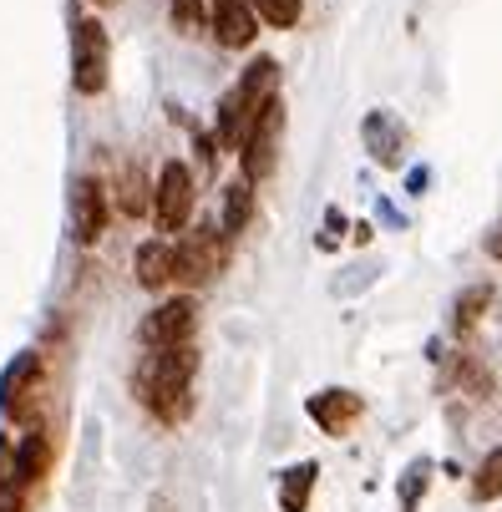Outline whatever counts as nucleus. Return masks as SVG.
I'll list each match as a JSON object with an SVG mask.
<instances>
[{"label":"nucleus","instance_id":"1a4fd4ad","mask_svg":"<svg viewBox=\"0 0 502 512\" xmlns=\"http://www.w3.org/2000/svg\"><path fill=\"white\" fill-rule=\"evenodd\" d=\"M36 381H41V355H36V350H21V355L6 365V376H0V411L21 416V406H26V396L36 391Z\"/></svg>","mask_w":502,"mask_h":512},{"label":"nucleus","instance_id":"b1692460","mask_svg":"<svg viewBox=\"0 0 502 512\" xmlns=\"http://www.w3.org/2000/svg\"><path fill=\"white\" fill-rule=\"evenodd\" d=\"M97 6H107V0H97Z\"/></svg>","mask_w":502,"mask_h":512},{"label":"nucleus","instance_id":"4be33fe9","mask_svg":"<svg viewBox=\"0 0 502 512\" xmlns=\"http://www.w3.org/2000/svg\"><path fill=\"white\" fill-rule=\"evenodd\" d=\"M11 487H16V452L0 442V497H11Z\"/></svg>","mask_w":502,"mask_h":512},{"label":"nucleus","instance_id":"0eeeda50","mask_svg":"<svg viewBox=\"0 0 502 512\" xmlns=\"http://www.w3.org/2000/svg\"><path fill=\"white\" fill-rule=\"evenodd\" d=\"M193 325H198V305L188 295L158 305L148 320H142V340H148L153 350H173V345H188L193 340Z\"/></svg>","mask_w":502,"mask_h":512},{"label":"nucleus","instance_id":"9b49d317","mask_svg":"<svg viewBox=\"0 0 502 512\" xmlns=\"http://www.w3.org/2000/svg\"><path fill=\"white\" fill-rule=\"evenodd\" d=\"M132 269H137V284H142V289H163V284H173V244L148 239V244L137 249Z\"/></svg>","mask_w":502,"mask_h":512},{"label":"nucleus","instance_id":"20e7f679","mask_svg":"<svg viewBox=\"0 0 502 512\" xmlns=\"http://www.w3.org/2000/svg\"><path fill=\"white\" fill-rule=\"evenodd\" d=\"M224 234L219 229H193L183 244H173V279L183 284H208L224 269Z\"/></svg>","mask_w":502,"mask_h":512},{"label":"nucleus","instance_id":"5701e85b","mask_svg":"<svg viewBox=\"0 0 502 512\" xmlns=\"http://www.w3.org/2000/svg\"><path fill=\"white\" fill-rule=\"evenodd\" d=\"M487 254H492V259H502V224L492 229V239H487Z\"/></svg>","mask_w":502,"mask_h":512},{"label":"nucleus","instance_id":"a211bd4d","mask_svg":"<svg viewBox=\"0 0 502 512\" xmlns=\"http://www.w3.org/2000/svg\"><path fill=\"white\" fill-rule=\"evenodd\" d=\"M259 16L269 26H295L300 21V0H259Z\"/></svg>","mask_w":502,"mask_h":512},{"label":"nucleus","instance_id":"2eb2a0df","mask_svg":"<svg viewBox=\"0 0 502 512\" xmlns=\"http://www.w3.org/2000/svg\"><path fill=\"white\" fill-rule=\"evenodd\" d=\"M315 477H320L315 462L290 467V472H284V482H279V507H284V512H305V507H310V487H315Z\"/></svg>","mask_w":502,"mask_h":512},{"label":"nucleus","instance_id":"dca6fc26","mask_svg":"<svg viewBox=\"0 0 502 512\" xmlns=\"http://www.w3.org/2000/svg\"><path fill=\"white\" fill-rule=\"evenodd\" d=\"M366 142H371V158H376V163H386V168L401 163V127H396L386 112L366 122Z\"/></svg>","mask_w":502,"mask_h":512},{"label":"nucleus","instance_id":"6ab92c4d","mask_svg":"<svg viewBox=\"0 0 502 512\" xmlns=\"http://www.w3.org/2000/svg\"><path fill=\"white\" fill-rule=\"evenodd\" d=\"M487 300H492V289L487 284H477V289H467V295L457 300V325H472L482 310H487Z\"/></svg>","mask_w":502,"mask_h":512},{"label":"nucleus","instance_id":"f257e3e1","mask_svg":"<svg viewBox=\"0 0 502 512\" xmlns=\"http://www.w3.org/2000/svg\"><path fill=\"white\" fill-rule=\"evenodd\" d=\"M198 376V350L193 345H173V350H153L137 371V396L148 401L163 421L188 416V386Z\"/></svg>","mask_w":502,"mask_h":512},{"label":"nucleus","instance_id":"393cba45","mask_svg":"<svg viewBox=\"0 0 502 512\" xmlns=\"http://www.w3.org/2000/svg\"><path fill=\"white\" fill-rule=\"evenodd\" d=\"M249 6H259V0H249Z\"/></svg>","mask_w":502,"mask_h":512},{"label":"nucleus","instance_id":"f8f14e48","mask_svg":"<svg viewBox=\"0 0 502 512\" xmlns=\"http://www.w3.org/2000/svg\"><path fill=\"white\" fill-rule=\"evenodd\" d=\"M310 416L325 431H345L355 416H361V396H350V391H320V396H310Z\"/></svg>","mask_w":502,"mask_h":512},{"label":"nucleus","instance_id":"aec40b11","mask_svg":"<svg viewBox=\"0 0 502 512\" xmlns=\"http://www.w3.org/2000/svg\"><path fill=\"white\" fill-rule=\"evenodd\" d=\"M203 6L208 0H173V26L178 31H198L203 26Z\"/></svg>","mask_w":502,"mask_h":512},{"label":"nucleus","instance_id":"6e6552de","mask_svg":"<svg viewBox=\"0 0 502 512\" xmlns=\"http://www.w3.org/2000/svg\"><path fill=\"white\" fill-rule=\"evenodd\" d=\"M102 229H107V188L97 178H77L71 183V239L97 244Z\"/></svg>","mask_w":502,"mask_h":512},{"label":"nucleus","instance_id":"423d86ee","mask_svg":"<svg viewBox=\"0 0 502 512\" xmlns=\"http://www.w3.org/2000/svg\"><path fill=\"white\" fill-rule=\"evenodd\" d=\"M153 218L163 234H178L193 218V173L183 163H163L158 188H153Z\"/></svg>","mask_w":502,"mask_h":512},{"label":"nucleus","instance_id":"4468645a","mask_svg":"<svg viewBox=\"0 0 502 512\" xmlns=\"http://www.w3.org/2000/svg\"><path fill=\"white\" fill-rule=\"evenodd\" d=\"M46 462H51V442H46L41 431H31L26 442L16 447V487H31V482H41Z\"/></svg>","mask_w":502,"mask_h":512},{"label":"nucleus","instance_id":"9d476101","mask_svg":"<svg viewBox=\"0 0 502 512\" xmlns=\"http://www.w3.org/2000/svg\"><path fill=\"white\" fill-rule=\"evenodd\" d=\"M254 31H259V16H254L249 0H213V36L224 46L239 51V46L254 41Z\"/></svg>","mask_w":502,"mask_h":512},{"label":"nucleus","instance_id":"ddd939ff","mask_svg":"<svg viewBox=\"0 0 502 512\" xmlns=\"http://www.w3.org/2000/svg\"><path fill=\"white\" fill-rule=\"evenodd\" d=\"M249 213H254V183H229L224 188V224H219V234L224 239H234V234H244V224H249Z\"/></svg>","mask_w":502,"mask_h":512},{"label":"nucleus","instance_id":"39448f33","mask_svg":"<svg viewBox=\"0 0 502 512\" xmlns=\"http://www.w3.org/2000/svg\"><path fill=\"white\" fill-rule=\"evenodd\" d=\"M279 132H284V107H279V97L254 117V127H249V137H244V183H264L269 173H274V153H279Z\"/></svg>","mask_w":502,"mask_h":512},{"label":"nucleus","instance_id":"7ed1b4c3","mask_svg":"<svg viewBox=\"0 0 502 512\" xmlns=\"http://www.w3.org/2000/svg\"><path fill=\"white\" fill-rule=\"evenodd\" d=\"M107 56H112V46H107L102 21L82 16L77 26H71V87H77L82 97H97L107 87Z\"/></svg>","mask_w":502,"mask_h":512},{"label":"nucleus","instance_id":"f03ea898","mask_svg":"<svg viewBox=\"0 0 502 512\" xmlns=\"http://www.w3.org/2000/svg\"><path fill=\"white\" fill-rule=\"evenodd\" d=\"M274 87H279V66H274L269 56H259L244 77H239V87L219 102V142H224V148H234V153L244 148L254 117L274 102Z\"/></svg>","mask_w":502,"mask_h":512},{"label":"nucleus","instance_id":"412c9836","mask_svg":"<svg viewBox=\"0 0 502 512\" xmlns=\"http://www.w3.org/2000/svg\"><path fill=\"white\" fill-rule=\"evenodd\" d=\"M122 208H127V213H148V208H153L148 188H142V178H132V173L122 178Z\"/></svg>","mask_w":502,"mask_h":512},{"label":"nucleus","instance_id":"f3484780","mask_svg":"<svg viewBox=\"0 0 502 512\" xmlns=\"http://www.w3.org/2000/svg\"><path fill=\"white\" fill-rule=\"evenodd\" d=\"M472 497H477V502L502 497V447L482 457V467H477V477H472Z\"/></svg>","mask_w":502,"mask_h":512}]
</instances>
